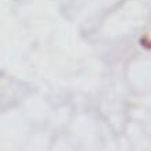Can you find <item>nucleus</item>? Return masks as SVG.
Returning <instances> with one entry per match:
<instances>
[{
	"instance_id": "1",
	"label": "nucleus",
	"mask_w": 151,
	"mask_h": 151,
	"mask_svg": "<svg viewBox=\"0 0 151 151\" xmlns=\"http://www.w3.org/2000/svg\"><path fill=\"white\" fill-rule=\"evenodd\" d=\"M140 45H142L143 47H146V49H151V40L147 36H143L142 39H140Z\"/></svg>"
}]
</instances>
